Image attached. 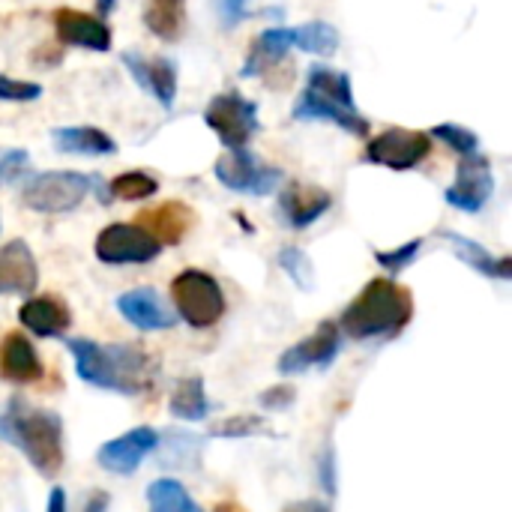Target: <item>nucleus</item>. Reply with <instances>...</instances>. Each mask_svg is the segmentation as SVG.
Here are the masks:
<instances>
[{
	"instance_id": "obj_1",
	"label": "nucleus",
	"mask_w": 512,
	"mask_h": 512,
	"mask_svg": "<svg viewBox=\"0 0 512 512\" xmlns=\"http://www.w3.org/2000/svg\"><path fill=\"white\" fill-rule=\"evenodd\" d=\"M75 372L96 390L138 396L153 387L156 366L141 345H99L93 339H66Z\"/></svg>"
},
{
	"instance_id": "obj_2",
	"label": "nucleus",
	"mask_w": 512,
	"mask_h": 512,
	"mask_svg": "<svg viewBox=\"0 0 512 512\" xmlns=\"http://www.w3.org/2000/svg\"><path fill=\"white\" fill-rule=\"evenodd\" d=\"M0 441L21 450L39 477L51 480L63 471V420L54 411L9 399L0 411Z\"/></svg>"
},
{
	"instance_id": "obj_3",
	"label": "nucleus",
	"mask_w": 512,
	"mask_h": 512,
	"mask_svg": "<svg viewBox=\"0 0 512 512\" xmlns=\"http://www.w3.org/2000/svg\"><path fill=\"white\" fill-rule=\"evenodd\" d=\"M414 318V297L396 279H372L342 312L339 330L354 342L399 336Z\"/></svg>"
},
{
	"instance_id": "obj_4",
	"label": "nucleus",
	"mask_w": 512,
	"mask_h": 512,
	"mask_svg": "<svg viewBox=\"0 0 512 512\" xmlns=\"http://www.w3.org/2000/svg\"><path fill=\"white\" fill-rule=\"evenodd\" d=\"M171 300H174L177 315L195 330H207V327L219 324L225 318V309H228L222 285L210 273L195 270V267L174 276Z\"/></svg>"
},
{
	"instance_id": "obj_5",
	"label": "nucleus",
	"mask_w": 512,
	"mask_h": 512,
	"mask_svg": "<svg viewBox=\"0 0 512 512\" xmlns=\"http://www.w3.org/2000/svg\"><path fill=\"white\" fill-rule=\"evenodd\" d=\"M96 180L78 171H45V174H33L24 186H21V204L27 210L36 213H72L81 207V201L87 198L90 186Z\"/></svg>"
},
{
	"instance_id": "obj_6",
	"label": "nucleus",
	"mask_w": 512,
	"mask_h": 512,
	"mask_svg": "<svg viewBox=\"0 0 512 512\" xmlns=\"http://www.w3.org/2000/svg\"><path fill=\"white\" fill-rule=\"evenodd\" d=\"M204 123L219 135V141L231 153L246 150L249 141L255 138V132L261 129L258 105L252 99H246L243 93H237V90H225V93L213 96L207 111H204Z\"/></svg>"
},
{
	"instance_id": "obj_7",
	"label": "nucleus",
	"mask_w": 512,
	"mask_h": 512,
	"mask_svg": "<svg viewBox=\"0 0 512 512\" xmlns=\"http://www.w3.org/2000/svg\"><path fill=\"white\" fill-rule=\"evenodd\" d=\"M429 153H432L429 132L393 126V129H384L381 135L369 138V144L363 150V159L372 162V165L390 168V171H411L423 159H429Z\"/></svg>"
},
{
	"instance_id": "obj_8",
	"label": "nucleus",
	"mask_w": 512,
	"mask_h": 512,
	"mask_svg": "<svg viewBox=\"0 0 512 512\" xmlns=\"http://www.w3.org/2000/svg\"><path fill=\"white\" fill-rule=\"evenodd\" d=\"M216 180L240 195H270L282 183V171L276 165H264L249 147L246 150H228L225 156L216 159L213 165Z\"/></svg>"
},
{
	"instance_id": "obj_9",
	"label": "nucleus",
	"mask_w": 512,
	"mask_h": 512,
	"mask_svg": "<svg viewBox=\"0 0 512 512\" xmlns=\"http://www.w3.org/2000/svg\"><path fill=\"white\" fill-rule=\"evenodd\" d=\"M93 252L102 264L111 267H123V264H147L153 258H159L162 243L156 237H150L141 225H129V222H114L108 228H102L96 234Z\"/></svg>"
},
{
	"instance_id": "obj_10",
	"label": "nucleus",
	"mask_w": 512,
	"mask_h": 512,
	"mask_svg": "<svg viewBox=\"0 0 512 512\" xmlns=\"http://www.w3.org/2000/svg\"><path fill=\"white\" fill-rule=\"evenodd\" d=\"M495 192V174H492V162L483 153H468L462 156L459 168H456V180L453 186H447L444 201L462 213H480L489 198Z\"/></svg>"
},
{
	"instance_id": "obj_11",
	"label": "nucleus",
	"mask_w": 512,
	"mask_h": 512,
	"mask_svg": "<svg viewBox=\"0 0 512 512\" xmlns=\"http://www.w3.org/2000/svg\"><path fill=\"white\" fill-rule=\"evenodd\" d=\"M342 351V330L336 321H321L312 336L303 342L291 345L279 357V372L282 375H303L309 369H327Z\"/></svg>"
},
{
	"instance_id": "obj_12",
	"label": "nucleus",
	"mask_w": 512,
	"mask_h": 512,
	"mask_svg": "<svg viewBox=\"0 0 512 512\" xmlns=\"http://www.w3.org/2000/svg\"><path fill=\"white\" fill-rule=\"evenodd\" d=\"M159 447V432L150 426H138L126 435H117L111 441H105L96 450V462L102 471L117 474V477H129L138 471V465Z\"/></svg>"
},
{
	"instance_id": "obj_13",
	"label": "nucleus",
	"mask_w": 512,
	"mask_h": 512,
	"mask_svg": "<svg viewBox=\"0 0 512 512\" xmlns=\"http://www.w3.org/2000/svg\"><path fill=\"white\" fill-rule=\"evenodd\" d=\"M120 60L129 69V75L141 84V90H147L165 111L174 108V96H177V63L171 57H144L138 51H126Z\"/></svg>"
},
{
	"instance_id": "obj_14",
	"label": "nucleus",
	"mask_w": 512,
	"mask_h": 512,
	"mask_svg": "<svg viewBox=\"0 0 512 512\" xmlns=\"http://www.w3.org/2000/svg\"><path fill=\"white\" fill-rule=\"evenodd\" d=\"M54 21V33L63 45H75V48H87V51H108L111 48V27L108 21L81 12V9H69L60 6L51 15Z\"/></svg>"
},
{
	"instance_id": "obj_15",
	"label": "nucleus",
	"mask_w": 512,
	"mask_h": 512,
	"mask_svg": "<svg viewBox=\"0 0 512 512\" xmlns=\"http://www.w3.org/2000/svg\"><path fill=\"white\" fill-rule=\"evenodd\" d=\"M330 207H333V195L324 186L288 183L279 192V213H282L285 225L294 228V231H303V228L315 225Z\"/></svg>"
},
{
	"instance_id": "obj_16",
	"label": "nucleus",
	"mask_w": 512,
	"mask_h": 512,
	"mask_svg": "<svg viewBox=\"0 0 512 512\" xmlns=\"http://www.w3.org/2000/svg\"><path fill=\"white\" fill-rule=\"evenodd\" d=\"M138 225L156 237L162 246H180L189 234V228L195 225V213L189 204L183 201H162L150 210L138 213Z\"/></svg>"
},
{
	"instance_id": "obj_17",
	"label": "nucleus",
	"mask_w": 512,
	"mask_h": 512,
	"mask_svg": "<svg viewBox=\"0 0 512 512\" xmlns=\"http://www.w3.org/2000/svg\"><path fill=\"white\" fill-rule=\"evenodd\" d=\"M18 321L24 330H30L39 339H54L63 336L72 327V312L63 303V297L54 294H42V297H30L21 303L18 309Z\"/></svg>"
},
{
	"instance_id": "obj_18",
	"label": "nucleus",
	"mask_w": 512,
	"mask_h": 512,
	"mask_svg": "<svg viewBox=\"0 0 512 512\" xmlns=\"http://www.w3.org/2000/svg\"><path fill=\"white\" fill-rule=\"evenodd\" d=\"M39 282V267L24 240H9L0 246V297L21 294L30 297Z\"/></svg>"
},
{
	"instance_id": "obj_19",
	"label": "nucleus",
	"mask_w": 512,
	"mask_h": 512,
	"mask_svg": "<svg viewBox=\"0 0 512 512\" xmlns=\"http://www.w3.org/2000/svg\"><path fill=\"white\" fill-rule=\"evenodd\" d=\"M42 360L33 348V342L12 330L0 339V378L9 384H36L42 378Z\"/></svg>"
},
{
	"instance_id": "obj_20",
	"label": "nucleus",
	"mask_w": 512,
	"mask_h": 512,
	"mask_svg": "<svg viewBox=\"0 0 512 512\" xmlns=\"http://www.w3.org/2000/svg\"><path fill=\"white\" fill-rule=\"evenodd\" d=\"M117 312L138 330H171L177 324L174 312L159 300L153 288H132L117 297Z\"/></svg>"
},
{
	"instance_id": "obj_21",
	"label": "nucleus",
	"mask_w": 512,
	"mask_h": 512,
	"mask_svg": "<svg viewBox=\"0 0 512 512\" xmlns=\"http://www.w3.org/2000/svg\"><path fill=\"white\" fill-rule=\"evenodd\" d=\"M291 114H294V120H330V123H336L339 129H345L354 138H366L369 135V120L360 111L342 108L339 102L315 96L306 87H303V93H300V99H297Z\"/></svg>"
},
{
	"instance_id": "obj_22",
	"label": "nucleus",
	"mask_w": 512,
	"mask_h": 512,
	"mask_svg": "<svg viewBox=\"0 0 512 512\" xmlns=\"http://www.w3.org/2000/svg\"><path fill=\"white\" fill-rule=\"evenodd\" d=\"M288 51H291L288 27H267V30H261V33L252 39L249 54H246V60H243V78L267 75L273 66H279L282 60H288Z\"/></svg>"
},
{
	"instance_id": "obj_23",
	"label": "nucleus",
	"mask_w": 512,
	"mask_h": 512,
	"mask_svg": "<svg viewBox=\"0 0 512 512\" xmlns=\"http://www.w3.org/2000/svg\"><path fill=\"white\" fill-rule=\"evenodd\" d=\"M441 237L453 246L456 258L465 261L471 270H477L480 276L486 279H501V282H510L512 279V258L504 255V258H495L486 246H480L477 240L471 237H462L456 231H441Z\"/></svg>"
},
{
	"instance_id": "obj_24",
	"label": "nucleus",
	"mask_w": 512,
	"mask_h": 512,
	"mask_svg": "<svg viewBox=\"0 0 512 512\" xmlns=\"http://www.w3.org/2000/svg\"><path fill=\"white\" fill-rule=\"evenodd\" d=\"M51 141L60 153L72 156H114L117 141L96 126H60L51 129Z\"/></svg>"
},
{
	"instance_id": "obj_25",
	"label": "nucleus",
	"mask_w": 512,
	"mask_h": 512,
	"mask_svg": "<svg viewBox=\"0 0 512 512\" xmlns=\"http://www.w3.org/2000/svg\"><path fill=\"white\" fill-rule=\"evenodd\" d=\"M144 27L162 42H177L186 30V0H147Z\"/></svg>"
},
{
	"instance_id": "obj_26",
	"label": "nucleus",
	"mask_w": 512,
	"mask_h": 512,
	"mask_svg": "<svg viewBox=\"0 0 512 512\" xmlns=\"http://www.w3.org/2000/svg\"><path fill=\"white\" fill-rule=\"evenodd\" d=\"M306 90L315 93V96H324V99H330V102H339L342 108L357 111L354 87H351V75H348V72L330 69V66H324V63H312V66L306 69Z\"/></svg>"
},
{
	"instance_id": "obj_27",
	"label": "nucleus",
	"mask_w": 512,
	"mask_h": 512,
	"mask_svg": "<svg viewBox=\"0 0 512 512\" xmlns=\"http://www.w3.org/2000/svg\"><path fill=\"white\" fill-rule=\"evenodd\" d=\"M168 411H171L177 420H186V423H201V420H207V414H210V399H207L204 378H198V375L183 378V381L174 387V393H171Z\"/></svg>"
},
{
	"instance_id": "obj_28",
	"label": "nucleus",
	"mask_w": 512,
	"mask_h": 512,
	"mask_svg": "<svg viewBox=\"0 0 512 512\" xmlns=\"http://www.w3.org/2000/svg\"><path fill=\"white\" fill-rule=\"evenodd\" d=\"M288 36H291V48H300L306 54L333 57L339 51V30L327 21H309L300 27H288Z\"/></svg>"
},
{
	"instance_id": "obj_29",
	"label": "nucleus",
	"mask_w": 512,
	"mask_h": 512,
	"mask_svg": "<svg viewBox=\"0 0 512 512\" xmlns=\"http://www.w3.org/2000/svg\"><path fill=\"white\" fill-rule=\"evenodd\" d=\"M147 507L150 512H201V507L192 501V495L177 480H168V477L147 486Z\"/></svg>"
},
{
	"instance_id": "obj_30",
	"label": "nucleus",
	"mask_w": 512,
	"mask_h": 512,
	"mask_svg": "<svg viewBox=\"0 0 512 512\" xmlns=\"http://www.w3.org/2000/svg\"><path fill=\"white\" fill-rule=\"evenodd\" d=\"M159 192V180L147 171H123L108 183V198L114 201H144Z\"/></svg>"
},
{
	"instance_id": "obj_31",
	"label": "nucleus",
	"mask_w": 512,
	"mask_h": 512,
	"mask_svg": "<svg viewBox=\"0 0 512 512\" xmlns=\"http://www.w3.org/2000/svg\"><path fill=\"white\" fill-rule=\"evenodd\" d=\"M276 432L261 420V417H252V414H240V417H228L216 426H210V438H273Z\"/></svg>"
},
{
	"instance_id": "obj_32",
	"label": "nucleus",
	"mask_w": 512,
	"mask_h": 512,
	"mask_svg": "<svg viewBox=\"0 0 512 512\" xmlns=\"http://www.w3.org/2000/svg\"><path fill=\"white\" fill-rule=\"evenodd\" d=\"M279 267L291 276V282L297 285V288H303V291H312L315 288V267H312V258L303 252V249H297V246H285L282 252H279Z\"/></svg>"
},
{
	"instance_id": "obj_33",
	"label": "nucleus",
	"mask_w": 512,
	"mask_h": 512,
	"mask_svg": "<svg viewBox=\"0 0 512 512\" xmlns=\"http://www.w3.org/2000/svg\"><path fill=\"white\" fill-rule=\"evenodd\" d=\"M429 138H438L441 144H447L450 150H456V153H462V156H468V153H477V150H480V138H477V132H471V129L459 126V123H438V126L429 132Z\"/></svg>"
},
{
	"instance_id": "obj_34",
	"label": "nucleus",
	"mask_w": 512,
	"mask_h": 512,
	"mask_svg": "<svg viewBox=\"0 0 512 512\" xmlns=\"http://www.w3.org/2000/svg\"><path fill=\"white\" fill-rule=\"evenodd\" d=\"M423 252V237H417V240H408L405 246H396V249H390V252H384V249H375V261L384 267V270H390L393 276L396 273H402V270H408L414 261H417V255Z\"/></svg>"
},
{
	"instance_id": "obj_35",
	"label": "nucleus",
	"mask_w": 512,
	"mask_h": 512,
	"mask_svg": "<svg viewBox=\"0 0 512 512\" xmlns=\"http://www.w3.org/2000/svg\"><path fill=\"white\" fill-rule=\"evenodd\" d=\"M42 96V84L0 75V102H33Z\"/></svg>"
},
{
	"instance_id": "obj_36",
	"label": "nucleus",
	"mask_w": 512,
	"mask_h": 512,
	"mask_svg": "<svg viewBox=\"0 0 512 512\" xmlns=\"http://www.w3.org/2000/svg\"><path fill=\"white\" fill-rule=\"evenodd\" d=\"M30 168V156L24 150H0V186L15 183Z\"/></svg>"
},
{
	"instance_id": "obj_37",
	"label": "nucleus",
	"mask_w": 512,
	"mask_h": 512,
	"mask_svg": "<svg viewBox=\"0 0 512 512\" xmlns=\"http://www.w3.org/2000/svg\"><path fill=\"white\" fill-rule=\"evenodd\" d=\"M249 3L252 0H213V9L222 27H237L249 15Z\"/></svg>"
},
{
	"instance_id": "obj_38",
	"label": "nucleus",
	"mask_w": 512,
	"mask_h": 512,
	"mask_svg": "<svg viewBox=\"0 0 512 512\" xmlns=\"http://www.w3.org/2000/svg\"><path fill=\"white\" fill-rule=\"evenodd\" d=\"M294 399H297V390H294V387H288V384L270 387V390H264V393L258 396L261 408H267V411H285V408H291V405H294Z\"/></svg>"
},
{
	"instance_id": "obj_39",
	"label": "nucleus",
	"mask_w": 512,
	"mask_h": 512,
	"mask_svg": "<svg viewBox=\"0 0 512 512\" xmlns=\"http://www.w3.org/2000/svg\"><path fill=\"white\" fill-rule=\"evenodd\" d=\"M318 480L327 495H336V450L327 444L321 459H318Z\"/></svg>"
},
{
	"instance_id": "obj_40",
	"label": "nucleus",
	"mask_w": 512,
	"mask_h": 512,
	"mask_svg": "<svg viewBox=\"0 0 512 512\" xmlns=\"http://www.w3.org/2000/svg\"><path fill=\"white\" fill-rule=\"evenodd\" d=\"M282 512H330V507L321 501H297V504H288Z\"/></svg>"
},
{
	"instance_id": "obj_41",
	"label": "nucleus",
	"mask_w": 512,
	"mask_h": 512,
	"mask_svg": "<svg viewBox=\"0 0 512 512\" xmlns=\"http://www.w3.org/2000/svg\"><path fill=\"white\" fill-rule=\"evenodd\" d=\"M45 512H66V492H63L60 486H57V489H51Z\"/></svg>"
},
{
	"instance_id": "obj_42",
	"label": "nucleus",
	"mask_w": 512,
	"mask_h": 512,
	"mask_svg": "<svg viewBox=\"0 0 512 512\" xmlns=\"http://www.w3.org/2000/svg\"><path fill=\"white\" fill-rule=\"evenodd\" d=\"M108 504H111V498H108L105 492H93L90 501H87V507H84V512H108Z\"/></svg>"
},
{
	"instance_id": "obj_43",
	"label": "nucleus",
	"mask_w": 512,
	"mask_h": 512,
	"mask_svg": "<svg viewBox=\"0 0 512 512\" xmlns=\"http://www.w3.org/2000/svg\"><path fill=\"white\" fill-rule=\"evenodd\" d=\"M213 512H246V510H243L237 501H225V504H216V507H213Z\"/></svg>"
},
{
	"instance_id": "obj_44",
	"label": "nucleus",
	"mask_w": 512,
	"mask_h": 512,
	"mask_svg": "<svg viewBox=\"0 0 512 512\" xmlns=\"http://www.w3.org/2000/svg\"><path fill=\"white\" fill-rule=\"evenodd\" d=\"M111 6H114V3H111V0H99V12H108V9H111Z\"/></svg>"
}]
</instances>
